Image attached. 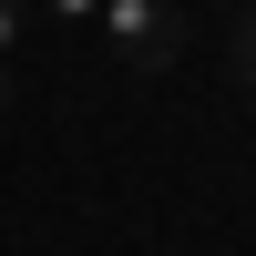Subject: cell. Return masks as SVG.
I'll return each mask as SVG.
<instances>
[{"label":"cell","instance_id":"2","mask_svg":"<svg viewBox=\"0 0 256 256\" xmlns=\"http://www.w3.org/2000/svg\"><path fill=\"white\" fill-rule=\"evenodd\" d=\"M10 62H20V0H0V113H10Z\"/></svg>","mask_w":256,"mask_h":256},{"label":"cell","instance_id":"1","mask_svg":"<svg viewBox=\"0 0 256 256\" xmlns=\"http://www.w3.org/2000/svg\"><path fill=\"white\" fill-rule=\"evenodd\" d=\"M92 41L113 62H134V72H174L184 52V0H102L92 10Z\"/></svg>","mask_w":256,"mask_h":256},{"label":"cell","instance_id":"4","mask_svg":"<svg viewBox=\"0 0 256 256\" xmlns=\"http://www.w3.org/2000/svg\"><path fill=\"white\" fill-rule=\"evenodd\" d=\"M52 10H62V20H82V31H92V10H102V0H52Z\"/></svg>","mask_w":256,"mask_h":256},{"label":"cell","instance_id":"3","mask_svg":"<svg viewBox=\"0 0 256 256\" xmlns=\"http://www.w3.org/2000/svg\"><path fill=\"white\" fill-rule=\"evenodd\" d=\"M236 82H256V10L236 20Z\"/></svg>","mask_w":256,"mask_h":256}]
</instances>
